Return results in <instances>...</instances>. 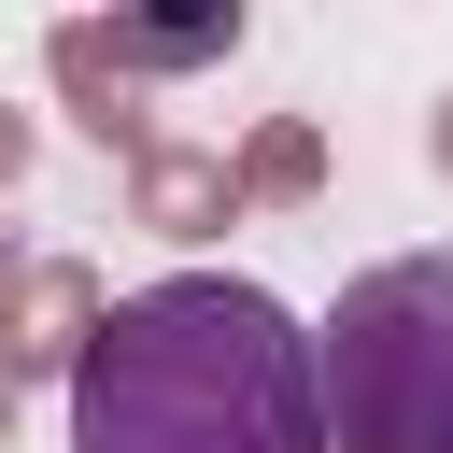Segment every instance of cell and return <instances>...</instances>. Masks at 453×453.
Masks as SVG:
<instances>
[{"mask_svg": "<svg viewBox=\"0 0 453 453\" xmlns=\"http://www.w3.org/2000/svg\"><path fill=\"white\" fill-rule=\"evenodd\" d=\"M71 453H326L311 326L241 269L127 283L71 354Z\"/></svg>", "mask_w": 453, "mask_h": 453, "instance_id": "1", "label": "cell"}, {"mask_svg": "<svg viewBox=\"0 0 453 453\" xmlns=\"http://www.w3.org/2000/svg\"><path fill=\"white\" fill-rule=\"evenodd\" d=\"M326 453H453V255H382L311 326Z\"/></svg>", "mask_w": 453, "mask_h": 453, "instance_id": "2", "label": "cell"}]
</instances>
